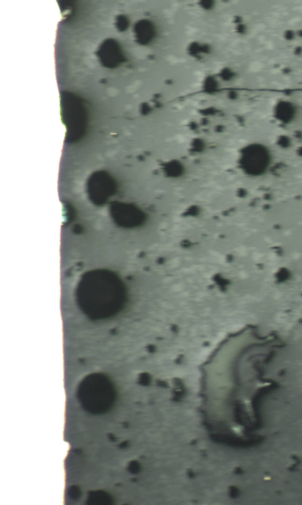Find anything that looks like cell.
Segmentation results:
<instances>
[{"mask_svg":"<svg viewBox=\"0 0 302 505\" xmlns=\"http://www.w3.org/2000/svg\"><path fill=\"white\" fill-rule=\"evenodd\" d=\"M273 155L269 148L264 144L253 142L244 146L238 153L237 165L245 176L260 177L269 170Z\"/></svg>","mask_w":302,"mask_h":505,"instance_id":"cell-1","label":"cell"},{"mask_svg":"<svg viewBox=\"0 0 302 505\" xmlns=\"http://www.w3.org/2000/svg\"><path fill=\"white\" fill-rule=\"evenodd\" d=\"M275 114L277 118L282 122L289 123L295 115V109L294 106L289 102H282L275 108Z\"/></svg>","mask_w":302,"mask_h":505,"instance_id":"cell-2","label":"cell"},{"mask_svg":"<svg viewBox=\"0 0 302 505\" xmlns=\"http://www.w3.org/2000/svg\"><path fill=\"white\" fill-rule=\"evenodd\" d=\"M166 168H168V173L169 175L176 176V175H180L182 173V165L177 162H172V164L167 166Z\"/></svg>","mask_w":302,"mask_h":505,"instance_id":"cell-3","label":"cell"}]
</instances>
